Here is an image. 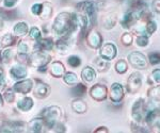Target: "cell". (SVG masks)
<instances>
[{
    "mask_svg": "<svg viewBox=\"0 0 160 133\" xmlns=\"http://www.w3.org/2000/svg\"><path fill=\"white\" fill-rule=\"evenodd\" d=\"M148 96L151 97V98H155L156 100H158L159 99V86H156V88H152L151 91L148 92Z\"/></svg>",
    "mask_w": 160,
    "mask_h": 133,
    "instance_id": "34",
    "label": "cell"
},
{
    "mask_svg": "<svg viewBox=\"0 0 160 133\" xmlns=\"http://www.w3.org/2000/svg\"><path fill=\"white\" fill-rule=\"evenodd\" d=\"M153 6H154L155 11H156V13L158 14L159 13V0H155V1L153 2Z\"/></svg>",
    "mask_w": 160,
    "mask_h": 133,
    "instance_id": "47",
    "label": "cell"
},
{
    "mask_svg": "<svg viewBox=\"0 0 160 133\" xmlns=\"http://www.w3.org/2000/svg\"><path fill=\"white\" fill-rule=\"evenodd\" d=\"M11 58H12V50L10 48L9 49H6L3 52V61L4 62H9Z\"/></svg>",
    "mask_w": 160,
    "mask_h": 133,
    "instance_id": "42",
    "label": "cell"
},
{
    "mask_svg": "<svg viewBox=\"0 0 160 133\" xmlns=\"http://www.w3.org/2000/svg\"><path fill=\"white\" fill-rule=\"evenodd\" d=\"M0 107H2V98H1V95H0Z\"/></svg>",
    "mask_w": 160,
    "mask_h": 133,
    "instance_id": "51",
    "label": "cell"
},
{
    "mask_svg": "<svg viewBox=\"0 0 160 133\" xmlns=\"http://www.w3.org/2000/svg\"><path fill=\"white\" fill-rule=\"evenodd\" d=\"M143 111H144V101L142 99L137 100L132 107V117L137 121H140L143 118Z\"/></svg>",
    "mask_w": 160,
    "mask_h": 133,
    "instance_id": "10",
    "label": "cell"
},
{
    "mask_svg": "<svg viewBox=\"0 0 160 133\" xmlns=\"http://www.w3.org/2000/svg\"><path fill=\"white\" fill-rule=\"evenodd\" d=\"M72 108L75 112L79 114H82L87 111V104L83 100H80V99H76L72 102Z\"/></svg>",
    "mask_w": 160,
    "mask_h": 133,
    "instance_id": "20",
    "label": "cell"
},
{
    "mask_svg": "<svg viewBox=\"0 0 160 133\" xmlns=\"http://www.w3.org/2000/svg\"><path fill=\"white\" fill-rule=\"evenodd\" d=\"M128 61L133 67L139 68V69H144L146 68V59L142 55L141 52H138V51H133L131 52L129 55H128Z\"/></svg>",
    "mask_w": 160,
    "mask_h": 133,
    "instance_id": "3",
    "label": "cell"
},
{
    "mask_svg": "<svg viewBox=\"0 0 160 133\" xmlns=\"http://www.w3.org/2000/svg\"><path fill=\"white\" fill-rule=\"evenodd\" d=\"M68 62L72 67H78L80 65V63H81V60H80L79 57H77V55H71V57L68 58Z\"/></svg>",
    "mask_w": 160,
    "mask_h": 133,
    "instance_id": "29",
    "label": "cell"
},
{
    "mask_svg": "<svg viewBox=\"0 0 160 133\" xmlns=\"http://www.w3.org/2000/svg\"><path fill=\"white\" fill-rule=\"evenodd\" d=\"M88 43L92 48H99L102 43V37L97 31H90L87 36Z\"/></svg>",
    "mask_w": 160,
    "mask_h": 133,
    "instance_id": "9",
    "label": "cell"
},
{
    "mask_svg": "<svg viewBox=\"0 0 160 133\" xmlns=\"http://www.w3.org/2000/svg\"><path fill=\"white\" fill-rule=\"evenodd\" d=\"M141 86V76L138 73L131 74L127 81V89L129 93H135Z\"/></svg>",
    "mask_w": 160,
    "mask_h": 133,
    "instance_id": "6",
    "label": "cell"
},
{
    "mask_svg": "<svg viewBox=\"0 0 160 133\" xmlns=\"http://www.w3.org/2000/svg\"><path fill=\"white\" fill-rule=\"evenodd\" d=\"M81 77H82V79H83V81H86L88 83H91L95 80V78H96V73H95V70L93 69L92 67L87 66V67H84L83 70H82Z\"/></svg>",
    "mask_w": 160,
    "mask_h": 133,
    "instance_id": "16",
    "label": "cell"
},
{
    "mask_svg": "<svg viewBox=\"0 0 160 133\" xmlns=\"http://www.w3.org/2000/svg\"><path fill=\"white\" fill-rule=\"evenodd\" d=\"M69 43H71V38L69 37L62 38V40H60L58 42V44H57V46H58V49H60V50L68 49V46H69Z\"/></svg>",
    "mask_w": 160,
    "mask_h": 133,
    "instance_id": "26",
    "label": "cell"
},
{
    "mask_svg": "<svg viewBox=\"0 0 160 133\" xmlns=\"http://www.w3.org/2000/svg\"><path fill=\"white\" fill-rule=\"evenodd\" d=\"M2 28H3V22H2L1 20H0V31H1Z\"/></svg>",
    "mask_w": 160,
    "mask_h": 133,
    "instance_id": "50",
    "label": "cell"
},
{
    "mask_svg": "<svg viewBox=\"0 0 160 133\" xmlns=\"http://www.w3.org/2000/svg\"><path fill=\"white\" fill-rule=\"evenodd\" d=\"M157 29V25L155 21H148V25H146V31H148L149 34H153V33L156 31Z\"/></svg>",
    "mask_w": 160,
    "mask_h": 133,
    "instance_id": "35",
    "label": "cell"
},
{
    "mask_svg": "<svg viewBox=\"0 0 160 133\" xmlns=\"http://www.w3.org/2000/svg\"><path fill=\"white\" fill-rule=\"evenodd\" d=\"M124 97V89L120 83H113L110 88V99L113 102H118Z\"/></svg>",
    "mask_w": 160,
    "mask_h": 133,
    "instance_id": "8",
    "label": "cell"
},
{
    "mask_svg": "<svg viewBox=\"0 0 160 133\" xmlns=\"http://www.w3.org/2000/svg\"><path fill=\"white\" fill-rule=\"evenodd\" d=\"M33 104H34V102L31 98L29 97H25V98L20 99V100L17 102V107H18L19 110H22V111L24 112H28L30 111L31 109H32Z\"/></svg>",
    "mask_w": 160,
    "mask_h": 133,
    "instance_id": "17",
    "label": "cell"
},
{
    "mask_svg": "<svg viewBox=\"0 0 160 133\" xmlns=\"http://www.w3.org/2000/svg\"><path fill=\"white\" fill-rule=\"evenodd\" d=\"M122 42L124 45H130L132 43V37L129 33H125V34L122 36Z\"/></svg>",
    "mask_w": 160,
    "mask_h": 133,
    "instance_id": "38",
    "label": "cell"
},
{
    "mask_svg": "<svg viewBox=\"0 0 160 133\" xmlns=\"http://www.w3.org/2000/svg\"><path fill=\"white\" fill-rule=\"evenodd\" d=\"M43 119L41 118H34L30 121L28 130L29 133H42L43 131Z\"/></svg>",
    "mask_w": 160,
    "mask_h": 133,
    "instance_id": "15",
    "label": "cell"
},
{
    "mask_svg": "<svg viewBox=\"0 0 160 133\" xmlns=\"http://www.w3.org/2000/svg\"><path fill=\"white\" fill-rule=\"evenodd\" d=\"M0 133H15L14 132V129L12 127H2L0 129Z\"/></svg>",
    "mask_w": 160,
    "mask_h": 133,
    "instance_id": "44",
    "label": "cell"
},
{
    "mask_svg": "<svg viewBox=\"0 0 160 133\" xmlns=\"http://www.w3.org/2000/svg\"><path fill=\"white\" fill-rule=\"evenodd\" d=\"M28 32V25L24 21H20L14 26V33L16 36H24Z\"/></svg>",
    "mask_w": 160,
    "mask_h": 133,
    "instance_id": "21",
    "label": "cell"
},
{
    "mask_svg": "<svg viewBox=\"0 0 160 133\" xmlns=\"http://www.w3.org/2000/svg\"><path fill=\"white\" fill-rule=\"evenodd\" d=\"M16 1L17 0H4V6L7 7H12L15 3H16Z\"/></svg>",
    "mask_w": 160,
    "mask_h": 133,
    "instance_id": "45",
    "label": "cell"
},
{
    "mask_svg": "<svg viewBox=\"0 0 160 133\" xmlns=\"http://www.w3.org/2000/svg\"><path fill=\"white\" fill-rule=\"evenodd\" d=\"M4 99L8 102H12L14 100V91L12 89H7V92L4 93Z\"/></svg>",
    "mask_w": 160,
    "mask_h": 133,
    "instance_id": "37",
    "label": "cell"
},
{
    "mask_svg": "<svg viewBox=\"0 0 160 133\" xmlns=\"http://www.w3.org/2000/svg\"><path fill=\"white\" fill-rule=\"evenodd\" d=\"M50 73L55 77H62L65 74V68L61 62H53L50 66Z\"/></svg>",
    "mask_w": 160,
    "mask_h": 133,
    "instance_id": "18",
    "label": "cell"
},
{
    "mask_svg": "<svg viewBox=\"0 0 160 133\" xmlns=\"http://www.w3.org/2000/svg\"><path fill=\"white\" fill-rule=\"evenodd\" d=\"M159 61H160V58H159L158 52H154L149 55V62H151V64H153V65L158 64Z\"/></svg>",
    "mask_w": 160,
    "mask_h": 133,
    "instance_id": "36",
    "label": "cell"
},
{
    "mask_svg": "<svg viewBox=\"0 0 160 133\" xmlns=\"http://www.w3.org/2000/svg\"><path fill=\"white\" fill-rule=\"evenodd\" d=\"M26 59H27V55H25V53H18V55H17V60L20 62H25Z\"/></svg>",
    "mask_w": 160,
    "mask_h": 133,
    "instance_id": "46",
    "label": "cell"
},
{
    "mask_svg": "<svg viewBox=\"0 0 160 133\" xmlns=\"http://www.w3.org/2000/svg\"><path fill=\"white\" fill-rule=\"evenodd\" d=\"M42 7H43V6L42 4H38V3H37V4H33L32 7H31V12L33 13V14H40L41 12H42Z\"/></svg>",
    "mask_w": 160,
    "mask_h": 133,
    "instance_id": "40",
    "label": "cell"
},
{
    "mask_svg": "<svg viewBox=\"0 0 160 133\" xmlns=\"http://www.w3.org/2000/svg\"><path fill=\"white\" fill-rule=\"evenodd\" d=\"M160 71L159 69H155L153 73H152V79L155 81L156 83H159L160 82V78H159V75H160Z\"/></svg>",
    "mask_w": 160,
    "mask_h": 133,
    "instance_id": "43",
    "label": "cell"
},
{
    "mask_svg": "<svg viewBox=\"0 0 160 133\" xmlns=\"http://www.w3.org/2000/svg\"><path fill=\"white\" fill-rule=\"evenodd\" d=\"M35 47L42 50H50L53 47V42L51 38H42L38 40Z\"/></svg>",
    "mask_w": 160,
    "mask_h": 133,
    "instance_id": "19",
    "label": "cell"
},
{
    "mask_svg": "<svg viewBox=\"0 0 160 133\" xmlns=\"http://www.w3.org/2000/svg\"><path fill=\"white\" fill-rule=\"evenodd\" d=\"M0 59H1V53H0Z\"/></svg>",
    "mask_w": 160,
    "mask_h": 133,
    "instance_id": "52",
    "label": "cell"
},
{
    "mask_svg": "<svg viewBox=\"0 0 160 133\" xmlns=\"http://www.w3.org/2000/svg\"><path fill=\"white\" fill-rule=\"evenodd\" d=\"M115 69L118 74H124L126 70H127V63L124 60H120L115 65Z\"/></svg>",
    "mask_w": 160,
    "mask_h": 133,
    "instance_id": "27",
    "label": "cell"
},
{
    "mask_svg": "<svg viewBox=\"0 0 160 133\" xmlns=\"http://www.w3.org/2000/svg\"><path fill=\"white\" fill-rule=\"evenodd\" d=\"M13 43H14V37L12 36L11 34H6L3 36V38H2V45L3 46H10V45H12Z\"/></svg>",
    "mask_w": 160,
    "mask_h": 133,
    "instance_id": "30",
    "label": "cell"
},
{
    "mask_svg": "<svg viewBox=\"0 0 160 133\" xmlns=\"http://www.w3.org/2000/svg\"><path fill=\"white\" fill-rule=\"evenodd\" d=\"M4 86V78L2 75V70L0 69V88H2Z\"/></svg>",
    "mask_w": 160,
    "mask_h": 133,
    "instance_id": "49",
    "label": "cell"
},
{
    "mask_svg": "<svg viewBox=\"0 0 160 133\" xmlns=\"http://www.w3.org/2000/svg\"><path fill=\"white\" fill-rule=\"evenodd\" d=\"M117 55V47L112 43H108L100 49V58L104 60H112Z\"/></svg>",
    "mask_w": 160,
    "mask_h": 133,
    "instance_id": "7",
    "label": "cell"
},
{
    "mask_svg": "<svg viewBox=\"0 0 160 133\" xmlns=\"http://www.w3.org/2000/svg\"><path fill=\"white\" fill-rule=\"evenodd\" d=\"M94 64L96 65V67L98 68L99 71H105V70H107L108 68H109V65H108L107 61L104 60V59H102L100 57L97 58V59H95Z\"/></svg>",
    "mask_w": 160,
    "mask_h": 133,
    "instance_id": "22",
    "label": "cell"
},
{
    "mask_svg": "<svg viewBox=\"0 0 160 133\" xmlns=\"http://www.w3.org/2000/svg\"><path fill=\"white\" fill-rule=\"evenodd\" d=\"M50 61V57L43 52V51H35L31 55L29 62L32 66H46V64Z\"/></svg>",
    "mask_w": 160,
    "mask_h": 133,
    "instance_id": "4",
    "label": "cell"
},
{
    "mask_svg": "<svg viewBox=\"0 0 160 133\" xmlns=\"http://www.w3.org/2000/svg\"><path fill=\"white\" fill-rule=\"evenodd\" d=\"M72 94L76 97H82L84 94H86V86L81 83L77 84L76 88H74L73 91H72Z\"/></svg>",
    "mask_w": 160,
    "mask_h": 133,
    "instance_id": "24",
    "label": "cell"
},
{
    "mask_svg": "<svg viewBox=\"0 0 160 133\" xmlns=\"http://www.w3.org/2000/svg\"><path fill=\"white\" fill-rule=\"evenodd\" d=\"M0 1H1V0H0Z\"/></svg>",
    "mask_w": 160,
    "mask_h": 133,
    "instance_id": "53",
    "label": "cell"
},
{
    "mask_svg": "<svg viewBox=\"0 0 160 133\" xmlns=\"http://www.w3.org/2000/svg\"><path fill=\"white\" fill-rule=\"evenodd\" d=\"M52 128L57 133H65V130H66L65 127H64L62 124H59V122H57Z\"/></svg>",
    "mask_w": 160,
    "mask_h": 133,
    "instance_id": "41",
    "label": "cell"
},
{
    "mask_svg": "<svg viewBox=\"0 0 160 133\" xmlns=\"http://www.w3.org/2000/svg\"><path fill=\"white\" fill-rule=\"evenodd\" d=\"M137 44L138 46H140V47H144V46H146L148 44V38L146 36H144V35H141V36H139L137 38Z\"/></svg>",
    "mask_w": 160,
    "mask_h": 133,
    "instance_id": "31",
    "label": "cell"
},
{
    "mask_svg": "<svg viewBox=\"0 0 160 133\" xmlns=\"http://www.w3.org/2000/svg\"><path fill=\"white\" fill-rule=\"evenodd\" d=\"M28 49H29V48H28V45L26 44L25 42H20L19 43V45H18V52L19 53H27L28 52Z\"/></svg>",
    "mask_w": 160,
    "mask_h": 133,
    "instance_id": "39",
    "label": "cell"
},
{
    "mask_svg": "<svg viewBox=\"0 0 160 133\" xmlns=\"http://www.w3.org/2000/svg\"><path fill=\"white\" fill-rule=\"evenodd\" d=\"M41 36V31L38 30V28L33 27L32 29L30 30V37L33 38V40H38Z\"/></svg>",
    "mask_w": 160,
    "mask_h": 133,
    "instance_id": "33",
    "label": "cell"
},
{
    "mask_svg": "<svg viewBox=\"0 0 160 133\" xmlns=\"http://www.w3.org/2000/svg\"><path fill=\"white\" fill-rule=\"evenodd\" d=\"M51 12H52L51 4H49L48 2H45L43 7H42V18L43 19H48L51 16Z\"/></svg>",
    "mask_w": 160,
    "mask_h": 133,
    "instance_id": "23",
    "label": "cell"
},
{
    "mask_svg": "<svg viewBox=\"0 0 160 133\" xmlns=\"http://www.w3.org/2000/svg\"><path fill=\"white\" fill-rule=\"evenodd\" d=\"M94 133H108V130H107V128H105V127H100L98 129L95 130Z\"/></svg>",
    "mask_w": 160,
    "mask_h": 133,
    "instance_id": "48",
    "label": "cell"
},
{
    "mask_svg": "<svg viewBox=\"0 0 160 133\" xmlns=\"http://www.w3.org/2000/svg\"><path fill=\"white\" fill-rule=\"evenodd\" d=\"M73 25H72V15L69 13H61L57 16V18L53 22V31L57 34H64L69 30H73Z\"/></svg>",
    "mask_w": 160,
    "mask_h": 133,
    "instance_id": "1",
    "label": "cell"
},
{
    "mask_svg": "<svg viewBox=\"0 0 160 133\" xmlns=\"http://www.w3.org/2000/svg\"><path fill=\"white\" fill-rule=\"evenodd\" d=\"M33 88V82L32 80H24L19 81V82L14 84V89L18 93L27 94L31 91V88Z\"/></svg>",
    "mask_w": 160,
    "mask_h": 133,
    "instance_id": "12",
    "label": "cell"
},
{
    "mask_svg": "<svg viewBox=\"0 0 160 133\" xmlns=\"http://www.w3.org/2000/svg\"><path fill=\"white\" fill-rule=\"evenodd\" d=\"M0 13H1V16H3L4 18H8V19H11L13 17L16 16V12H13V11H4L3 9L0 10Z\"/></svg>",
    "mask_w": 160,
    "mask_h": 133,
    "instance_id": "32",
    "label": "cell"
},
{
    "mask_svg": "<svg viewBox=\"0 0 160 133\" xmlns=\"http://www.w3.org/2000/svg\"><path fill=\"white\" fill-rule=\"evenodd\" d=\"M139 18L138 14H137L136 11H129L127 13H125V15L123 16L122 20H121V24L124 28H129L131 25L135 24V21Z\"/></svg>",
    "mask_w": 160,
    "mask_h": 133,
    "instance_id": "11",
    "label": "cell"
},
{
    "mask_svg": "<svg viewBox=\"0 0 160 133\" xmlns=\"http://www.w3.org/2000/svg\"><path fill=\"white\" fill-rule=\"evenodd\" d=\"M64 82L68 84V85L77 84V76L74 73H66L64 75Z\"/></svg>",
    "mask_w": 160,
    "mask_h": 133,
    "instance_id": "25",
    "label": "cell"
},
{
    "mask_svg": "<svg viewBox=\"0 0 160 133\" xmlns=\"http://www.w3.org/2000/svg\"><path fill=\"white\" fill-rule=\"evenodd\" d=\"M43 118L44 121L49 127H53L58 122V121L61 117V110L59 107H48L43 111Z\"/></svg>",
    "mask_w": 160,
    "mask_h": 133,
    "instance_id": "2",
    "label": "cell"
},
{
    "mask_svg": "<svg viewBox=\"0 0 160 133\" xmlns=\"http://www.w3.org/2000/svg\"><path fill=\"white\" fill-rule=\"evenodd\" d=\"M114 25H115V16L109 15V16H107L105 18V20H104L105 28H107V29H110V28H112Z\"/></svg>",
    "mask_w": 160,
    "mask_h": 133,
    "instance_id": "28",
    "label": "cell"
},
{
    "mask_svg": "<svg viewBox=\"0 0 160 133\" xmlns=\"http://www.w3.org/2000/svg\"><path fill=\"white\" fill-rule=\"evenodd\" d=\"M50 94V88L47 85V84L43 83V82H38L37 83V88H35L34 91V95L38 97V98H45Z\"/></svg>",
    "mask_w": 160,
    "mask_h": 133,
    "instance_id": "13",
    "label": "cell"
},
{
    "mask_svg": "<svg viewBox=\"0 0 160 133\" xmlns=\"http://www.w3.org/2000/svg\"><path fill=\"white\" fill-rule=\"evenodd\" d=\"M10 73H11V76L14 79H22L27 76V69H26L25 66L22 65L13 66L11 70H10Z\"/></svg>",
    "mask_w": 160,
    "mask_h": 133,
    "instance_id": "14",
    "label": "cell"
},
{
    "mask_svg": "<svg viewBox=\"0 0 160 133\" xmlns=\"http://www.w3.org/2000/svg\"><path fill=\"white\" fill-rule=\"evenodd\" d=\"M90 95L97 101L105 100L107 97V88L102 84H95L90 91Z\"/></svg>",
    "mask_w": 160,
    "mask_h": 133,
    "instance_id": "5",
    "label": "cell"
}]
</instances>
